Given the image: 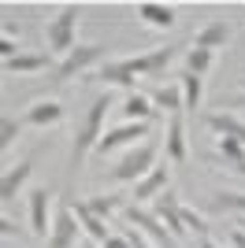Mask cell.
<instances>
[{"label": "cell", "instance_id": "1", "mask_svg": "<svg viewBox=\"0 0 245 248\" xmlns=\"http://www.w3.org/2000/svg\"><path fill=\"white\" fill-rule=\"evenodd\" d=\"M108 111H112V96L108 93L97 96V100L89 104V111H86V119H82V126L74 130V141H71V174H78V167L86 163V155L101 145Z\"/></svg>", "mask_w": 245, "mask_h": 248}, {"label": "cell", "instance_id": "2", "mask_svg": "<svg viewBox=\"0 0 245 248\" xmlns=\"http://www.w3.org/2000/svg\"><path fill=\"white\" fill-rule=\"evenodd\" d=\"M156 152H160L156 141H141V145L130 148V152L108 170V178H112V182H141V178L156 167Z\"/></svg>", "mask_w": 245, "mask_h": 248}, {"label": "cell", "instance_id": "3", "mask_svg": "<svg viewBox=\"0 0 245 248\" xmlns=\"http://www.w3.org/2000/svg\"><path fill=\"white\" fill-rule=\"evenodd\" d=\"M78 15L82 8L78 4H63L60 15L52 22H45V41H49L52 52H60V56H71L74 48H78V41H74V26H78Z\"/></svg>", "mask_w": 245, "mask_h": 248}, {"label": "cell", "instance_id": "4", "mask_svg": "<svg viewBox=\"0 0 245 248\" xmlns=\"http://www.w3.org/2000/svg\"><path fill=\"white\" fill-rule=\"evenodd\" d=\"M101 60H104V45H78L71 56H63V60L56 63L52 78H56V82H67V78H74V74H82V71H89L93 63H101Z\"/></svg>", "mask_w": 245, "mask_h": 248}, {"label": "cell", "instance_id": "5", "mask_svg": "<svg viewBox=\"0 0 245 248\" xmlns=\"http://www.w3.org/2000/svg\"><path fill=\"white\" fill-rule=\"evenodd\" d=\"M122 218L130 222V226H138L145 233V237L153 241L156 248H175V237H171V230L163 226L156 215H149V211H141V207H134V204H126L122 207Z\"/></svg>", "mask_w": 245, "mask_h": 248}, {"label": "cell", "instance_id": "6", "mask_svg": "<svg viewBox=\"0 0 245 248\" xmlns=\"http://www.w3.org/2000/svg\"><path fill=\"white\" fill-rule=\"evenodd\" d=\"M52 218H56V215H52V189L49 186L34 189V193H30V233L41 237V241H49Z\"/></svg>", "mask_w": 245, "mask_h": 248}, {"label": "cell", "instance_id": "7", "mask_svg": "<svg viewBox=\"0 0 245 248\" xmlns=\"http://www.w3.org/2000/svg\"><path fill=\"white\" fill-rule=\"evenodd\" d=\"M153 215L160 218L167 230H171V237H175V241L190 237V233H186V226H182V204H178V197H175L171 189H163L160 197L153 200Z\"/></svg>", "mask_w": 245, "mask_h": 248}, {"label": "cell", "instance_id": "8", "mask_svg": "<svg viewBox=\"0 0 245 248\" xmlns=\"http://www.w3.org/2000/svg\"><path fill=\"white\" fill-rule=\"evenodd\" d=\"M178 45H163V48H153V52H145V56H134V60H122L126 63V71L138 78V74H163L167 71V63L178 56Z\"/></svg>", "mask_w": 245, "mask_h": 248}, {"label": "cell", "instance_id": "9", "mask_svg": "<svg viewBox=\"0 0 245 248\" xmlns=\"http://www.w3.org/2000/svg\"><path fill=\"white\" fill-rule=\"evenodd\" d=\"M78 233H82V222L74 218L71 207H63V211H56V218H52V233H49V241H45V248H74Z\"/></svg>", "mask_w": 245, "mask_h": 248}, {"label": "cell", "instance_id": "10", "mask_svg": "<svg viewBox=\"0 0 245 248\" xmlns=\"http://www.w3.org/2000/svg\"><path fill=\"white\" fill-rule=\"evenodd\" d=\"M145 134H149V123H122V126H115L112 134H104V137H101L97 152L108 155V152H115V148H122V145H134V141H141Z\"/></svg>", "mask_w": 245, "mask_h": 248}, {"label": "cell", "instance_id": "11", "mask_svg": "<svg viewBox=\"0 0 245 248\" xmlns=\"http://www.w3.org/2000/svg\"><path fill=\"white\" fill-rule=\"evenodd\" d=\"M167 178H171V170H167L163 163H156L153 170L141 178V182H134V200H138V204H145V200H156L163 189H167Z\"/></svg>", "mask_w": 245, "mask_h": 248}, {"label": "cell", "instance_id": "12", "mask_svg": "<svg viewBox=\"0 0 245 248\" xmlns=\"http://www.w3.org/2000/svg\"><path fill=\"white\" fill-rule=\"evenodd\" d=\"M163 152H167L171 163H186V126H182V115H171V119H167Z\"/></svg>", "mask_w": 245, "mask_h": 248}, {"label": "cell", "instance_id": "13", "mask_svg": "<svg viewBox=\"0 0 245 248\" xmlns=\"http://www.w3.org/2000/svg\"><path fill=\"white\" fill-rule=\"evenodd\" d=\"M71 211H74V218H78V222H82V233H89V241H97V245H104V241L112 237V233H108V222L93 215L86 200H74V207H71Z\"/></svg>", "mask_w": 245, "mask_h": 248}, {"label": "cell", "instance_id": "14", "mask_svg": "<svg viewBox=\"0 0 245 248\" xmlns=\"http://www.w3.org/2000/svg\"><path fill=\"white\" fill-rule=\"evenodd\" d=\"M227 41H230V22H208L193 33V48H204V52H215Z\"/></svg>", "mask_w": 245, "mask_h": 248}, {"label": "cell", "instance_id": "15", "mask_svg": "<svg viewBox=\"0 0 245 248\" xmlns=\"http://www.w3.org/2000/svg\"><path fill=\"white\" fill-rule=\"evenodd\" d=\"M204 123H208V130H215L219 137H230V141H242V145H245V123L238 119V115L215 111V115H208Z\"/></svg>", "mask_w": 245, "mask_h": 248}, {"label": "cell", "instance_id": "16", "mask_svg": "<svg viewBox=\"0 0 245 248\" xmlns=\"http://www.w3.org/2000/svg\"><path fill=\"white\" fill-rule=\"evenodd\" d=\"M30 170H34V163H30V159H22L15 170H8V174H4V182H0V204H11V200H15V193L26 186Z\"/></svg>", "mask_w": 245, "mask_h": 248}, {"label": "cell", "instance_id": "17", "mask_svg": "<svg viewBox=\"0 0 245 248\" xmlns=\"http://www.w3.org/2000/svg\"><path fill=\"white\" fill-rule=\"evenodd\" d=\"M45 67H49V56H45V52H19L15 60L4 63L8 74H34V71H45Z\"/></svg>", "mask_w": 245, "mask_h": 248}, {"label": "cell", "instance_id": "18", "mask_svg": "<svg viewBox=\"0 0 245 248\" xmlns=\"http://www.w3.org/2000/svg\"><path fill=\"white\" fill-rule=\"evenodd\" d=\"M60 119H63V104L45 100V104H34L22 123H26V126H52V123H60Z\"/></svg>", "mask_w": 245, "mask_h": 248}, {"label": "cell", "instance_id": "19", "mask_svg": "<svg viewBox=\"0 0 245 248\" xmlns=\"http://www.w3.org/2000/svg\"><path fill=\"white\" fill-rule=\"evenodd\" d=\"M138 15H141L149 26H160V30H167V26H175V11L167 8V4H138Z\"/></svg>", "mask_w": 245, "mask_h": 248}, {"label": "cell", "instance_id": "20", "mask_svg": "<svg viewBox=\"0 0 245 248\" xmlns=\"http://www.w3.org/2000/svg\"><path fill=\"white\" fill-rule=\"evenodd\" d=\"M153 111H156L153 96H141V93H134L130 100L122 104V115H126L130 123H149V119H153Z\"/></svg>", "mask_w": 245, "mask_h": 248}, {"label": "cell", "instance_id": "21", "mask_svg": "<svg viewBox=\"0 0 245 248\" xmlns=\"http://www.w3.org/2000/svg\"><path fill=\"white\" fill-rule=\"evenodd\" d=\"M208 207H212V211H234V215H245V193H234V189L212 193V197H208Z\"/></svg>", "mask_w": 245, "mask_h": 248}, {"label": "cell", "instance_id": "22", "mask_svg": "<svg viewBox=\"0 0 245 248\" xmlns=\"http://www.w3.org/2000/svg\"><path fill=\"white\" fill-rule=\"evenodd\" d=\"M153 104H156V108H163V111H171V115H178L186 108V96H182L178 85H160V89L153 93Z\"/></svg>", "mask_w": 245, "mask_h": 248}, {"label": "cell", "instance_id": "23", "mask_svg": "<svg viewBox=\"0 0 245 248\" xmlns=\"http://www.w3.org/2000/svg\"><path fill=\"white\" fill-rule=\"evenodd\" d=\"M86 204H89V211H93L97 218H104V222H108V218H112V211H119V207H122V197H119V193H101V197L86 200Z\"/></svg>", "mask_w": 245, "mask_h": 248}, {"label": "cell", "instance_id": "24", "mask_svg": "<svg viewBox=\"0 0 245 248\" xmlns=\"http://www.w3.org/2000/svg\"><path fill=\"white\" fill-rule=\"evenodd\" d=\"M182 96H186V111H197L201 108V78L186 71L182 74Z\"/></svg>", "mask_w": 245, "mask_h": 248}, {"label": "cell", "instance_id": "25", "mask_svg": "<svg viewBox=\"0 0 245 248\" xmlns=\"http://www.w3.org/2000/svg\"><path fill=\"white\" fill-rule=\"evenodd\" d=\"M182 226H186V233L190 237H208V222H204V215L201 211H193V207H182Z\"/></svg>", "mask_w": 245, "mask_h": 248}, {"label": "cell", "instance_id": "26", "mask_svg": "<svg viewBox=\"0 0 245 248\" xmlns=\"http://www.w3.org/2000/svg\"><path fill=\"white\" fill-rule=\"evenodd\" d=\"M208 67H212V52H204V48H190V52H186V71H190V74L201 78Z\"/></svg>", "mask_w": 245, "mask_h": 248}, {"label": "cell", "instance_id": "27", "mask_svg": "<svg viewBox=\"0 0 245 248\" xmlns=\"http://www.w3.org/2000/svg\"><path fill=\"white\" fill-rule=\"evenodd\" d=\"M219 155L238 167V163H245V145L242 141H230V137H219Z\"/></svg>", "mask_w": 245, "mask_h": 248}, {"label": "cell", "instance_id": "28", "mask_svg": "<svg viewBox=\"0 0 245 248\" xmlns=\"http://www.w3.org/2000/svg\"><path fill=\"white\" fill-rule=\"evenodd\" d=\"M19 130H22V123H19V119L4 115V119H0V148H11V145H15Z\"/></svg>", "mask_w": 245, "mask_h": 248}, {"label": "cell", "instance_id": "29", "mask_svg": "<svg viewBox=\"0 0 245 248\" xmlns=\"http://www.w3.org/2000/svg\"><path fill=\"white\" fill-rule=\"evenodd\" d=\"M122 237H126V245H130V248H153V241L145 237L138 226H130V222H126V233H122Z\"/></svg>", "mask_w": 245, "mask_h": 248}, {"label": "cell", "instance_id": "30", "mask_svg": "<svg viewBox=\"0 0 245 248\" xmlns=\"http://www.w3.org/2000/svg\"><path fill=\"white\" fill-rule=\"evenodd\" d=\"M230 248H245V230H230Z\"/></svg>", "mask_w": 245, "mask_h": 248}, {"label": "cell", "instance_id": "31", "mask_svg": "<svg viewBox=\"0 0 245 248\" xmlns=\"http://www.w3.org/2000/svg\"><path fill=\"white\" fill-rule=\"evenodd\" d=\"M0 233H4V237H11V233H19V226H15L11 218H0Z\"/></svg>", "mask_w": 245, "mask_h": 248}, {"label": "cell", "instance_id": "32", "mask_svg": "<svg viewBox=\"0 0 245 248\" xmlns=\"http://www.w3.org/2000/svg\"><path fill=\"white\" fill-rule=\"evenodd\" d=\"M101 248H130V245H126V237H108Z\"/></svg>", "mask_w": 245, "mask_h": 248}, {"label": "cell", "instance_id": "33", "mask_svg": "<svg viewBox=\"0 0 245 248\" xmlns=\"http://www.w3.org/2000/svg\"><path fill=\"white\" fill-rule=\"evenodd\" d=\"M197 248H219V245H215V241H208V237H201V241H197Z\"/></svg>", "mask_w": 245, "mask_h": 248}, {"label": "cell", "instance_id": "34", "mask_svg": "<svg viewBox=\"0 0 245 248\" xmlns=\"http://www.w3.org/2000/svg\"><path fill=\"white\" fill-rule=\"evenodd\" d=\"M234 104H238V108H245V93H242V96H234Z\"/></svg>", "mask_w": 245, "mask_h": 248}, {"label": "cell", "instance_id": "35", "mask_svg": "<svg viewBox=\"0 0 245 248\" xmlns=\"http://www.w3.org/2000/svg\"><path fill=\"white\" fill-rule=\"evenodd\" d=\"M234 170H238V174H245V163H238V167H234Z\"/></svg>", "mask_w": 245, "mask_h": 248}, {"label": "cell", "instance_id": "36", "mask_svg": "<svg viewBox=\"0 0 245 248\" xmlns=\"http://www.w3.org/2000/svg\"><path fill=\"white\" fill-rule=\"evenodd\" d=\"M238 230H245V218H242V222H238Z\"/></svg>", "mask_w": 245, "mask_h": 248}]
</instances>
